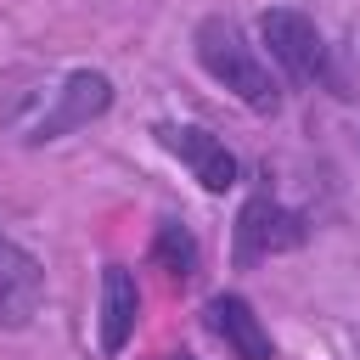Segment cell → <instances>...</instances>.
I'll return each mask as SVG.
<instances>
[{"label": "cell", "mask_w": 360, "mask_h": 360, "mask_svg": "<svg viewBox=\"0 0 360 360\" xmlns=\"http://www.w3.org/2000/svg\"><path fill=\"white\" fill-rule=\"evenodd\" d=\"M304 242V214L281 208L276 197H253L236 219V259L253 264L264 253H281V248H298Z\"/></svg>", "instance_id": "5b68a950"}, {"label": "cell", "mask_w": 360, "mask_h": 360, "mask_svg": "<svg viewBox=\"0 0 360 360\" xmlns=\"http://www.w3.org/2000/svg\"><path fill=\"white\" fill-rule=\"evenodd\" d=\"M259 39H264L270 56L287 68V79H298V84H309V79H332L326 39H321V28H315L304 11H292V6L264 11V17H259Z\"/></svg>", "instance_id": "3957f363"}, {"label": "cell", "mask_w": 360, "mask_h": 360, "mask_svg": "<svg viewBox=\"0 0 360 360\" xmlns=\"http://www.w3.org/2000/svg\"><path fill=\"white\" fill-rule=\"evenodd\" d=\"M197 62L208 68V79H219L231 96H242L253 112H276L281 107V84L270 79L264 56L248 45V34L231 17H202L197 22Z\"/></svg>", "instance_id": "6da1fadb"}, {"label": "cell", "mask_w": 360, "mask_h": 360, "mask_svg": "<svg viewBox=\"0 0 360 360\" xmlns=\"http://www.w3.org/2000/svg\"><path fill=\"white\" fill-rule=\"evenodd\" d=\"M152 259L163 264V276L191 281V276H197V236H191L180 219H163L158 236H152Z\"/></svg>", "instance_id": "9c48e42d"}, {"label": "cell", "mask_w": 360, "mask_h": 360, "mask_svg": "<svg viewBox=\"0 0 360 360\" xmlns=\"http://www.w3.org/2000/svg\"><path fill=\"white\" fill-rule=\"evenodd\" d=\"M135 321H141V287L124 264H107L101 270V349L118 354L135 338Z\"/></svg>", "instance_id": "ba28073f"}, {"label": "cell", "mask_w": 360, "mask_h": 360, "mask_svg": "<svg viewBox=\"0 0 360 360\" xmlns=\"http://www.w3.org/2000/svg\"><path fill=\"white\" fill-rule=\"evenodd\" d=\"M107 107H112V79H107L101 68H73V73L62 79V90L51 96V107L28 124V141H34V146L62 141V135L84 129L90 118H101Z\"/></svg>", "instance_id": "7a4b0ae2"}, {"label": "cell", "mask_w": 360, "mask_h": 360, "mask_svg": "<svg viewBox=\"0 0 360 360\" xmlns=\"http://www.w3.org/2000/svg\"><path fill=\"white\" fill-rule=\"evenodd\" d=\"M39 304H45V264L22 242L0 236V326L6 332L28 326L39 315Z\"/></svg>", "instance_id": "277c9868"}, {"label": "cell", "mask_w": 360, "mask_h": 360, "mask_svg": "<svg viewBox=\"0 0 360 360\" xmlns=\"http://www.w3.org/2000/svg\"><path fill=\"white\" fill-rule=\"evenodd\" d=\"M163 135V146L202 180V191H231L236 186V158H231V146L219 141V135H208L202 124H169V129H158Z\"/></svg>", "instance_id": "8992f818"}, {"label": "cell", "mask_w": 360, "mask_h": 360, "mask_svg": "<svg viewBox=\"0 0 360 360\" xmlns=\"http://www.w3.org/2000/svg\"><path fill=\"white\" fill-rule=\"evenodd\" d=\"M169 360H197V354H169Z\"/></svg>", "instance_id": "30bf717a"}, {"label": "cell", "mask_w": 360, "mask_h": 360, "mask_svg": "<svg viewBox=\"0 0 360 360\" xmlns=\"http://www.w3.org/2000/svg\"><path fill=\"white\" fill-rule=\"evenodd\" d=\"M202 315H208V332L225 338V349H231L236 360H270V354H276L264 321L253 315V304H248L242 292H219V298H208Z\"/></svg>", "instance_id": "52a82bcc"}]
</instances>
